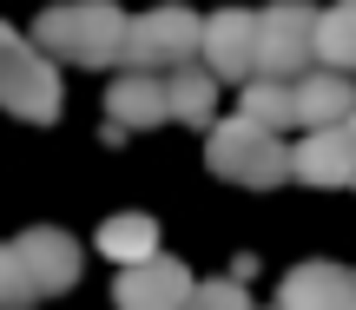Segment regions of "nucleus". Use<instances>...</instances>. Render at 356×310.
Instances as JSON below:
<instances>
[{
    "label": "nucleus",
    "mask_w": 356,
    "mask_h": 310,
    "mask_svg": "<svg viewBox=\"0 0 356 310\" xmlns=\"http://www.w3.org/2000/svg\"><path fill=\"white\" fill-rule=\"evenodd\" d=\"M343 132H350V145H356V119H343Z\"/></svg>",
    "instance_id": "obj_20"
},
{
    "label": "nucleus",
    "mask_w": 356,
    "mask_h": 310,
    "mask_svg": "<svg viewBox=\"0 0 356 310\" xmlns=\"http://www.w3.org/2000/svg\"><path fill=\"white\" fill-rule=\"evenodd\" d=\"M99 251L119 264V271H132V264L159 258V225L145 218V211H119V218L99 225Z\"/></svg>",
    "instance_id": "obj_15"
},
{
    "label": "nucleus",
    "mask_w": 356,
    "mask_h": 310,
    "mask_svg": "<svg viewBox=\"0 0 356 310\" xmlns=\"http://www.w3.org/2000/svg\"><path fill=\"white\" fill-rule=\"evenodd\" d=\"M291 172H297L304 185H356V145H350V132H343V126L304 132L297 152H291Z\"/></svg>",
    "instance_id": "obj_10"
},
{
    "label": "nucleus",
    "mask_w": 356,
    "mask_h": 310,
    "mask_svg": "<svg viewBox=\"0 0 356 310\" xmlns=\"http://www.w3.org/2000/svg\"><path fill=\"white\" fill-rule=\"evenodd\" d=\"M26 304H33V284H26L13 245H0V310H26Z\"/></svg>",
    "instance_id": "obj_18"
},
{
    "label": "nucleus",
    "mask_w": 356,
    "mask_h": 310,
    "mask_svg": "<svg viewBox=\"0 0 356 310\" xmlns=\"http://www.w3.org/2000/svg\"><path fill=\"white\" fill-rule=\"evenodd\" d=\"M198 40H204V20L191 7H152V13H139V20H126V66L165 79L178 66H191Z\"/></svg>",
    "instance_id": "obj_4"
},
{
    "label": "nucleus",
    "mask_w": 356,
    "mask_h": 310,
    "mask_svg": "<svg viewBox=\"0 0 356 310\" xmlns=\"http://www.w3.org/2000/svg\"><path fill=\"white\" fill-rule=\"evenodd\" d=\"M191 310H251V297H244L238 277H211V284L191 291Z\"/></svg>",
    "instance_id": "obj_19"
},
{
    "label": "nucleus",
    "mask_w": 356,
    "mask_h": 310,
    "mask_svg": "<svg viewBox=\"0 0 356 310\" xmlns=\"http://www.w3.org/2000/svg\"><path fill=\"white\" fill-rule=\"evenodd\" d=\"M73 47H79V7H73V0H60V7H47L33 20V53L73 60Z\"/></svg>",
    "instance_id": "obj_17"
},
{
    "label": "nucleus",
    "mask_w": 356,
    "mask_h": 310,
    "mask_svg": "<svg viewBox=\"0 0 356 310\" xmlns=\"http://www.w3.org/2000/svg\"><path fill=\"white\" fill-rule=\"evenodd\" d=\"M73 7H79L73 66H126V13L113 0H73Z\"/></svg>",
    "instance_id": "obj_12"
},
{
    "label": "nucleus",
    "mask_w": 356,
    "mask_h": 310,
    "mask_svg": "<svg viewBox=\"0 0 356 310\" xmlns=\"http://www.w3.org/2000/svg\"><path fill=\"white\" fill-rule=\"evenodd\" d=\"M238 119H251L264 132L297 126V86H284V79H244L238 86Z\"/></svg>",
    "instance_id": "obj_16"
},
{
    "label": "nucleus",
    "mask_w": 356,
    "mask_h": 310,
    "mask_svg": "<svg viewBox=\"0 0 356 310\" xmlns=\"http://www.w3.org/2000/svg\"><path fill=\"white\" fill-rule=\"evenodd\" d=\"M317 66L356 79V0H337L317 13Z\"/></svg>",
    "instance_id": "obj_14"
},
{
    "label": "nucleus",
    "mask_w": 356,
    "mask_h": 310,
    "mask_svg": "<svg viewBox=\"0 0 356 310\" xmlns=\"http://www.w3.org/2000/svg\"><path fill=\"white\" fill-rule=\"evenodd\" d=\"M317 13L310 0H270L257 13V79H284L297 86L304 73H317Z\"/></svg>",
    "instance_id": "obj_2"
},
{
    "label": "nucleus",
    "mask_w": 356,
    "mask_h": 310,
    "mask_svg": "<svg viewBox=\"0 0 356 310\" xmlns=\"http://www.w3.org/2000/svg\"><path fill=\"white\" fill-rule=\"evenodd\" d=\"M0 113L33 119V126L60 119V73H53V60L33 53V40L13 33L7 20H0Z\"/></svg>",
    "instance_id": "obj_3"
},
{
    "label": "nucleus",
    "mask_w": 356,
    "mask_h": 310,
    "mask_svg": "<svg viewBox=\"0 0 356 310\" xmlns=\"http://www.w3.org/2000/svg\"><path fill=\"white\" fill-rule=\"evenodd\" d=\"M277 310H356V271H343L330 258L297 264L277 284Z\"/></svg>",
    "instance_id": "obj_8"
},
{
    "label": "nucleus",
    "mask_w": 356,
    "mask_h": 310,
    "mask_svg": "<svg viewBox=\"0 0 356 310\" xmlns=\"http://www.w3.org/2000/svg\"><path fill=\"white\" fill-rule=\"evenodd\" d=\"M13 258H20L33 297H60V291L79 284V245H73V231H60V225L20 231V238H13Z\"/></svg>",
    "instance_id": "obj_6"
},
{
    "label": "nucleus",
    "mask_w": 356,
    "mask_h": 310,
    "mask_svg": "<svg viewBox=\"0 0 356 310\" xmlns=\"http://www.w3.org/2000/svg\"><path fill=\"white\" fill-rule=\"evenodd\" d=\"M343 119H356V79L323 73V66L297 79V126L304 132H330V126H343Z\"/></svg>",
    "instance_id": "obj_11"
},
{
    "label": "nucleus",
    "mask_w": 356,
    "mask_h": 310,
    "mask_svg": "<svg viewBox=\"0 0 356 310\" xmlns=\"http://www.w3.org/2000/svg\"><path fill=\"white\" fill-rule=\"evenodd\" d=\"M106 113H113L119 132H152L165 126V79L159 73H132V66H119V79L106 86Z\"/></svg>",
    "instance_id": "obj_9"
},
{
    "label": "nucleus",
    "mask_w": 356,
    "mask_h": 310,
    "mask_svg": "<svg viewBox=\"0 0 356 310\" xmlns=\"http://www.w3.org/2000/svg\"><path fill=\"white\" fill-rule=\"evenodd\" d=\"M204 165L225 185H251V192H270V185L291 179V145L277 132L251 126V119H218L211 139H204Z\"/></svg>",
    "instance_id": "obj_1"
},
{
    "label": "nucleus",
    "mask_w": 356,
    "mask_h": 310,
    "mask_svg": "<svg viewBox=\"0 0 356 310\" xmlns=\"http://www.w3.org/2000/svg\"><path fill=\"white\" fill-rule=\"evenodd\" d=\"M165 113L178 126H218V79L204 73V66L165 73Z\"/></svg>",
    "instance_id": "obj_13"
},
{
    "label": "nucleus",
    "mask_w": 356,
    "mask_h": 310,
    "mask_svg": "<svg viewBox=\"0 0 356 310\" xmlns=\"http://www.w3.org/2000/svg\"><path fill=\"white\" fill-rule=\"evenodd\" d=\"M198 53H204V73H211V79H231V86L257 79V13H244V7L204 13Z\"/></svg>",
    "instance_id": "obj_5"
},
{
    "label": "nucleus",
    "mask_w": 356,
    "mask_h": 310,
    "mask_svg": "<svg viewBox=\"0 0 356 310\" xmlns=\"http://www.w3.org/2000/svg\"><path fill=\"white\" fill-rule=\"evenodd\" d=\"M191 271L178 258H145V264H132V271H119V284H113V304L119 310H185L191 304Z\"/></svg>",
    "instance_id": "obj_7"
},
{
    "label": "nucleus",
    "mask_w": 356,
    "mask_h": 310,
    "mask_svg": "<svg viewBox=\"0 0 356 310\" xmlns=\"http://www.w3.org/2000/svg\"><path fill=\"white\" fill-rule=\"evenodd\" d=\"M185 310H191V304H185Z\"/></svg>",
    "instance_id": "obj_21"
}]
</instances>
